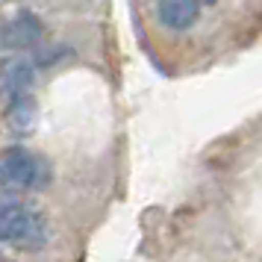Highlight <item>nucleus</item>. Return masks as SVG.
<instances>
[{
    "mask_svg": "<svg viewBox=\"0 0 262 262\" xmlns=\"http://www.w3.org/2000/svg\"><path fill=\"white\" fill-rule=\"evenodd\" d=\"M33 80H36V68L30 65V59H21V56H3L0 59V92L6 97L30 92Z\"/></svg>",
    "mask_w": 262,
    "mask_h": 262,
    "instance_id": "4",
    "label": "nucleus"
},
{
    "mask_svg": "<svg viewBox=\"0 0 262 262\" xmlns=\"http://www.w3.org/2000/svg\"><path fill=\"white\" fill-rule=\"evenodd\" d=\"M6 124L15 136H30L38 124V106L30 92H21V95H12L9 103H6Z\"/></svg>",
    "mask_w": 262,
    "mask_h": 262,
    "instance_id": "5",
    "label": "nucleus"
},
{
    "mask_svg": "<svg viewBox=\"0 0 262 262\" xmlns=\"http://www.w3.org/2000/svg\"><path fill=\"white\" fill-rule=\"evenodd\" d=\"M48 242V218L33 203L0 201V245L38 250Z\"/></svg>",
    "mask_w": 262,
    "mask_h": 262,
    "instance_id": "1",
    "label": "nucleus"
},
{
    "mask_svg": "<svg viewBox=\"0 0 262 262\" xmlns=\"http://www.w3.org/2000/svg\"><path fill=\"white\" fill-rule=\"evenodd\" d=\"M198 0H159L156 3V15H159V24L165 30H189L198 21Z\"/></svg>",
    "mask_w": 262,
    "mask_h": 262,
    "instance_id": "6",
    "label": "nucleus"
},
{
    "mask_svg": "<svg viewBox=\"0 0 262 262\" xmlns=\"http://www.w3.org/2000/svg\"><path fill=\"white\" fill-rule=\"evenodd\" d=\"M48 159L27 147H6L0 150V191L15 194V191H36L45 189L50 180Z\"/></svg>",
    "mask_w": 262,
    "mask_h": 262,
    "instance_id": "2",
    "label": "nucleus"
},
{
    "mask_svg": "<svg viewBox=\"0 0 262 262\" xmlns=\"http://www.w3.org/2000/svg\"><path fill=\"white\" fill-rule=\"evenodd\" d=\"M45 36L41 18L33 12H18L0 24V50H30Z\"/></svg>",
    "mask_w": 262,
    "mask_h": 262,
    "instance_id": "3",
    "label": "nucleus"
},
{
    "mask_svg": "<svg viewBox=\"0 0 262 262\" xmlns=\"http://www.w3.org/2000/svg\"><path fill=\"white\" fill-rule=\"evenodd\" d=\"M203 3H206V6H212V3H218V0H203Z\"/></svg>",
    "mask_w": 262,
    "mask_h": 262,
    "instance_id": "7",
    "label": "nucleus"
}]
</instances>
